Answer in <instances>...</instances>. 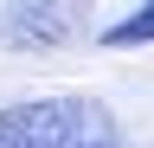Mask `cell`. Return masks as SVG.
I'll return each mask as SVG.
<instances>
[{
  "instance_id": "obj_1",
  "label": "cell",
  "mask_w": 154,
  "mask_h": 148,
  "mask_svg": "<svg viewBox=\"0 0 154 148\" xmlns=\"http://www.w3.org/2000/svg\"><path fill=\"white\" fill-rule=\"evenodd\" d=\"M0 148H122L116 116L90 97H45L0 109Z\"/></svg>"
},
{
  "instance_id": "obj_2",
  "label": "cell",
  "mask_w": 154,
  "mask_h": 148,
  "mask_svg": "<svg viewBox=\"0 0 154 148\" xmlns=\"http://www.w3.org/2000/svg\"><path fill=\"white\" fill-rule=\"evenodd\" d=\"M84 26H90V0H13L0 20V39L13 52H51L71 45Z\"/></svg>"
},
{
  "instance_id": "obj_3",
  "label": "cell",
  "mask_w": 154,
  "mask_h": 148,
  "mask_svg": "<svg viewBox=\"0 0 154 148\" xmlns=\"http://www.w3.org/2000/svg\"><path fill=\"white\" fill-rule=\"evenodd\" d=\"M109 45H154V0H148V7H135L128 20L109 26Z\"/></svg>"
}]
</instances>
